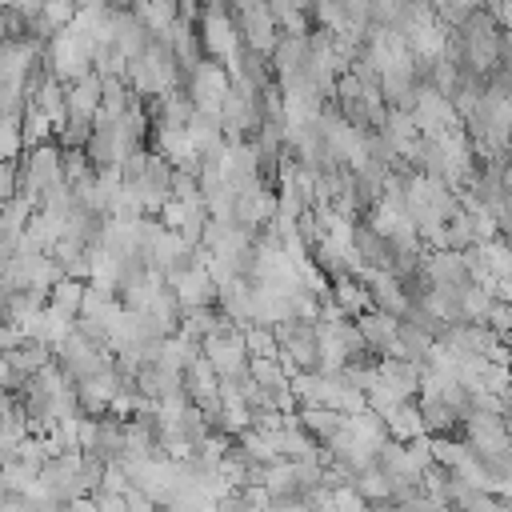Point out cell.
Instances as JSON below:
<instances>
[{
    "label": "cell",
    "mask_w": 512,
    "mask_h": 512,
    "mask_svg": "<svg viewBox=\"0 0 512 512\" xmlns=\"http://www.w3.org/2000/svg\"><path fill=\"white\" fill-rule=\"evenodd\" d=\"M344 424H348V416H340V412H332V408H300V412H296V428H300L308 440H316L320 448H324L332 436H340Z\"/></svg>",
    "instance_id": "6da1fadb"
},
{
    "label": "cell",
    "mask_w": 512,
    "mask_h": 512,
    "mask_svg": "<svg viewBox=\"0 0 512 512\" xmlns=\"http://www.w3.org/2000/svg\"><path fill=\"white\" fill-rule=\"evenodd\" d=\"M356 332H360L364 348L384 360L392 352V340H396V320L380 316V312H364V316H356Z\"/></svg>",
    "instance_id": "7a4b0ae2"
},
{
    "label": "cell",
    "mask_w": 512,
    "mask_h": 512,
    "mask_svg": "<svg viewBox=\"0 0 512 512\" xmlns=\"http://www.w3.org/2000/svg\"><path fill=\"white\" fill-rule=\"evenodd\" d=\"M376 376L400 396V400H416L420 396V380H424V372H420V364H408V360H380V368H376Z\"/></svg>",
    "instance_id": "3957f363"
},
{
    "label": "cell",
    "mask_w": 512,
    "mask_h": 512,
    "mask_svg": "<svg viewBox=\"0 0 512 512\" xmlns=\"http://www.w3.org/2000/svg\"><path fill=\"white\" fill-rule=\"evenodd\" d=\"M0 356H4V364H8L20 380H28V376H36V372L52 360V348L40 344V340H32V336H24L16 348H8V352H0Z\"/></svg>",
    "instance_id": "277c9868"
},
{
    "label": "cell",
    "mask_w": 512,
    "mask_h": 512,
    "mask_svg": "<svg viewBox=\"0 0 512 512\" xmlns=\"http://www.w3.org/2000/svg\"><path fill=\"white\" fill-rule=\"evenodd\" d=\"M64 96H68V116H76V120H96V112H100V76H96V72L80 76L76 84L64 88Z\"/></svg>",
    "instance_id": "5b68a950"
},
{
    "label": "cell",
    "mask_w": 512,
    "mask_h": 512,
    "mask_svg": "<svg viewBox=\"0 0 512 512\" xmlns=\"http://www.w3.org/2000/svg\"><path fill=\"white\" fill-rule=\"evenodd\" d=\"M384 428H388V436H392V440H400V444H408V440L424 436V424H420V408H416V400H400V404L384 416Z\"/></svg>",
    "instance_id": "8992f818"
},
{
    "label": "cell",
    "mask_w": 512,
    "mask_h": 512,
    "mask_svg": "<svg viewBox=\"0 0 512 512\" xmlns=\"http://www.w3.org/2000/svg\"><path fill=\"white\" fill-rule=\"evenodd\" d=\"M332 304H336L344 316H364V312H372V304H368V288H364L356 276L332 280Z\"/></svg>",
    "instance_id": "52a82bcc"
},
{
    "label": "cell",
    "mask_w": 512,
    "mask_h": 512,
    "mask_svg": "<svg viewBox=\"0 0 512 512\" xmlns=\"http://www.w3.org/2000/svg\"><path fill=\"white\" fill-rule=\"evenodd\" d=\"M84 280H56L52 288H48V308L52 312H60V316H68V320H76L80 316V304H84Z\"/></svg>",
    "instance_id": "ba28073f"
},
{
    "label": "cell",
    "mask_w": 512,
    "mask_h": 512,
    "mask_svg": "<svg viewBox=\"0 0 512 512\" xmlns=\"http://www.w3.org/2000/svg\"><path fill=\"white\" fill-rule=\"evenodd\" d=\"M352 492L364 500V504H380V500H388V480H384V472L380 468H360L356 476H352Z\"/></svg>",
    "instance_id": "9c48e42d"
}]
</instances>
